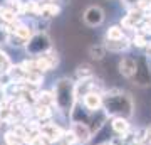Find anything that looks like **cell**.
I'll return each mask as SVG.
<instances>
[{
  "label": "cell",
  "mask_w": 151,
  "mask_h": 145,
  "mask_svg": "<svg viewBox=\"0 0 151 145\" xmlns=\"http://www.w3.org/2000/svg\"><path fill=\"white\" fill-rule=\"evenodd\" d=\"M54 100H55V106L59 108L62 113L72 115L76 105V83L69 78H60L54 83Z\"/></svg>",
  "instance_id": "1"
},
{
  "label": "cell",
  "mask_w": 151,
  "mask_h": 145,
  "mask_svg": "<svg viewBox=\"0 0 151 145\" xmlns=\"http://www.w3.org/2000/svg\"><path fill=\"white\" fill-rule=\"evenodd\" d=\"M104 111L106 115L111 117H123V118H129L133 115V98L128 93L123 91H111L104 96Z\"/></svg>",
  "instance_id": "2"
},
{
  "label": "cell",
  "mask_w": 151,
  "mask_h": 145,
  "mask_svg": "<svg viewBox=\"0 0 151 145\" xmlns=\"http://www.w3.org/2000/svg\"><path fill=\"white\" fill-rule=\"evenodd\" d=\"M25 51H27L29 56H34V58H40L44 54H47L49 51H52V41L49 37V34L44 32V31L35 32L29 39Z\"/></svg>",
  "instance_id": "3"
},
{
  "label": "cell",
  "mask_w": 151,
  "mask_h": 145,
  "mask_svg": "<svg viewBox=\"0 0 151 145\" xmlns=\"http://www.w3.org/2000/svg\"><path fill=\"white\" fill-rule=\"evenodd\" d=\"M145 20H146L145 12H141L139 9H129L128 14L121 19V27L128 29V31H136V29H139Z\"/></svg>",
  "instance_id": "4"
},
{
  "label": "cell",
  "mask_w": 151,
  "mask_h": 145,
  "mask_svg": "<svg viewBox=\"0 0 151 145\" xmlns=\"http://www.w3.org/2000/svg\"><path fill=\"white\" fill-rule=\"evenodd\" d=\"M104 10L99 5H89L82 14V20L87 27H99L104 22Z\"/></svg>",
  "instance_id": "5"
},
{
  "label": "cell",
  "mask_w": 151,
  "mask_h": 145,
  "mask_svg": "<svg viewBox=\"0 0 151 145\" xmlns=\"http://www.w3.org/2000/svg\"><path fill=\"white\" fill-rule=\"evenodd\" d=\"M134 83L139 86L151 85V69L145 58L138 59V69H136V74H134Z\"/></svg>",
  "instance_id": "6"
},
{
  "label": "cell",
  "mask_w": 151,
  "mask_h": 145,
  "mask_svg": "<svg viewBox=\"0 0 151 145\" xmlns=\"http://www.w3.org/2000/svg\"><path fill=\"white\" fill-rule=\"evenodd\" d=\"M82 105L87 111H99L104 106V96L99 91H91L82 98Z\"/></svg>",
  "instance_id": "7"
},
{
  "label": "cell",
  "mask_w": 151,
  "mask_h": 145,
  "mask_svg": "<svg viewBox=\"0 0 151 145\" xmlns=\"http://www.w3.org/2000/svg\"><path fill=\"white\" fill-rule=\"evenodd\" d=\"M39 130H40V135L49 142H60V138L65 135L62 128L57 127L55 123H44L39 127Z\"/></svg>",
  "instance_id": "8"
},
{
  "label": "cell",
  "mask_w": 151,
  "mask_h": 145,
  "mask_svg": "<svg viewBox=\"0 0 151 145\" xmlns=\"http://www.w3.org/2000/svg\"><path fill=\"white\" fill-rule=\"evenodd\" d=\"M70 132L74 133L76 140L79 144H87L92 137V130L87 123H82V122H72V128Z\"/></svg>",
  "instance_id": "9"
},
{
  "label": "cell",
  "mask_w": 151,
  "mask_h": 145,
  "mask_svg": "<svg viewBox=\"0 0 151 145\" xmlns=\"http://www.w3.org/2000/svg\"><path fill=\"white\" fill-rule=\"evenodd\" d=\"M118 68H119V73H121L124 78H134L136 69H138V59L126 56V58H123V59L119 61Z\"/></svg>",
  "instance_id": "10"
},
{
  "label": "cell",
  "mask_w": 151,
  "mask_h": 145,
  "mask_svg": "<svg viewBox=\"0 0 151 145\" xmlns=\"http://www.w3.org/2000/svg\"><path fill=\"white\" fill-rule=\"evenodd\" d=\"M60 5L59 4H54V2H40V7H39V14L37 15L40 19H54L60 14Z\"/></svg>",
  "instance_id": "11"
},
{
  "label": "cell",
  "mask_w": 151,
  "mask_h": 145,
  "mask_svg": "<svg viewBox=\"0 0 151 145\" xmlns=\"http://www.w3.org/2000/svg\"><path fill=\"white\" fill-rule=\"evenodd\" d=\"M131 41L129 37H124V39H119V41H106V49L111 51V52H123V51H128L131 46Z\"/></svg>",
  "instance_id": "12"
},
{
  "label": "cell",
  "mask_w": 151,
  "mask_h": 145,
  "mask_svg": "<svg viewBox=\"0 0 151 145\" xmlns=\"http://www.w3.org/2000/svg\"><path fill=\"white\" fill-rule=\"evenodd\" d=\"M111 127L121 137L129 132V122H128V118H123V117H114L113 122H111Z\"/></svg>",
  "instance_id": "13"
},
{
  "label": "cell",
  "mask_w": 151,
  "mask_h": 145,
  "mask_svg": "<svg viewBox=\"0 0 151 145\" xmlns=\"http://www.w3.org/2000/svg\"><path fill=\"white\" fill-rule=\"evenodd\" d=\"M12 32L15 34V36H19V37H22L24 41H27L34 36V31L32 27L27 26V24H22V22H19V24H15V26L12 27Z\"/></svg>",
  "instance_id": "14"
},
{
  "label": "cell",
  "mask_w": 151,
  "mask_h": 145,
  "mask_svg": "<svg viewBox=\"0 0 151 145\" xmlns=\"http://www.w3.org/2000/svg\"><path fill=\"white\" fill-rule=\"evenodd\" d=\"M124 29L121 26H111L106 31V41H119V39H124Z\"/></svg>",
  "instance_id": "15"
},
{
  "label": "cell",
  "mask_w": 151,
  "mask_h": 145,
  "mask_svg": "<svg viewBox=\"0 0 151 145\" xmlns=\"http://www.w3.org/2000/svg\"><path fill=\"white\" fill-rule=\"evenodd\" d=\"M106 46L104 44H92L91 47H89V56H91L92 59H96V61H101L106 56Z\"/></svg>",
  "instance_id": "16"
},
{
  "label": "cell",
  "mask_w": 151,
  "mask_h": 145,
  "mask_svg": "<svg viewBox=\"0 0 151 145\" xmlns=\"http://www.w3.org/2000/svg\"><path fill=\"white\" fill-rule=\"evenodd\" d=\"M4 39H5V42L9 44V46H12V47H25V46H27V41H24L22 37L15 36L14 32H7Z\"/></svg>",
  "instance_id": "17"
},
{
  "label": "cell",
  "mask_w": 151,
  "mask_h": 145,
  "mask_svg": "<svg viewBox=\"0 0 151 145\" xmlns=\"http://www.w3.org/2000/svg\"><path fill=\"white\" fill-rule=\"evenodd\" d=\"M12 68V61H10V56L0 49V74H7Z\"/></svg>",
  "instance_id": "18"
},
{
  "label": "cell",
  "mask_w": 151,
  "mask_h": 145,
  "mask_svg": "<svg viewBox=\"0 0 151 145\" xmlns=\"http://www.w3.org/2000/svg\"><path fill=\"white\" fill-rule=\"evenodd\" d=\"M76 78H77V81L91 79V78H94V74H92V69L89 68V66L82 64V66H79V68L76 69Z\"/></svg>",
  "instance_id": "19"
},
{
  "label": "cell",
  "mask_w": 151,
  "mask_h": 145,
  "mask_svg": "<svg viewBox=\"0 0 151 145\" xmlns=\"http://www.w3.org/2000/svg\"><path fill=\"white\" fill-rule=\"evenodd\" d=\"M37 101H39V105H45V106L55 105L54 93H50V91H40L37 95Z\"/></svg>",
  "instance_id": "20"
},
{
  "label": "cell",
  "mask_w": 151,
  "mask_h": 145,
  "mask_svg": "<svg viewBox=\"0 0 151 145\" xmlns=\"http://www.w3.org/2000/svg\"><path fill=\"white\" fill-rule=\"evenodd\" d=\"M131 41H133V44H134L136 47H148V44H150L148 36H145V34H141V32H136Z\"/></svg>",
  "instance_id": "21"
},
{
  "label": "cell",
  "mask_w": 151,
  "mask_h": 145,
  "mask_svg": "<svg viewBox=\"0 0 151 145\" xmlns=\"http://www.w3.org/2000/svg\"><path fill=\"white\" fill-rule=\"evenodd\" d=\"M12 115H14V110H12L9 105H0V122H10V118H12Z\"/></svg>",
  "instance_id": "22"
},
{
  "label": "cell",
  "mask_w": 151,
  "mask_h": 145,
  "mask_svg": "<svg viewBox=\"0 0 151 145\" xmlns=\"http://www.w3.org/2000/svg\"><path fill=\"white\" fill-rule=\"evenodd\" d=\"M50 106H45V105H37V108H35V117H37L39 120H45L50 117V110H49Z\"/></svg>",
  "instance_id": "23"
},
{
  "label": "cell",
  "mask_w": 151,
  "mask_h": 145,
  "mask_svg": "<svg viewBox=\"0 0 151 145\" xmlns=\"http://www.w3.org/2000/svg\"><path fill=\"white\" fill-rule=\"evenodd\" d=\"M139 2H141V0H123V4L128 7V9H138Z\"/></svg>",
  "instance_id": "24"
},
{
  "label": "cell",
  "mask_w": 151,
  "mask_h": 145,
  "mask_svg": "<svg viewBox=\"0 0 151 145\" xmlns=\"http://www.w3.org/2000/svg\"><path fill=\"white\" fill-rule=\"evenodd\" d=\"M49 144H50V142H49V140H45L42 135H40L37 140H34V142H32V145H49Z\"/></svg>",
  "instance_id": "25"
},
{
  "label": "cell",
  "mask_w": 151,
  "mask_h": 145,
  "mask_svg": "<svg viewBox=\"0 0 151 145\" xmlns=\"http://www.w3.org/2000/svg\"><path fill=\"white\" fill-rule=\"evenodd\" d=\"M7 91H5V88H2V86H0V105H4V103L7 101Z\"/></svg>",
  "instance_id": "26"
},
{
  "label": "cell",
  "mask_w": 151,
  "mask_h": 145,
  "mask_svg": "<svg viewBox=\"0 0 151 145\" xmlns=\"http://www.w3.org/2000/svg\"><path fill=\"white\" fill-rule=\"evenodd\" d=\"M145 140H146V144L151 145V127L145 132Z\"/></svg>",
  "instance_id": "27"
},
{
  "label": "cell",
  "mask_w": 151,
  "mask_h": 145,
  "mask_svg": "<svg viewBox=\"0 0 151 145\" xmlns=\"http://www.w3.org/2000/svg\"><path fill=\"white\" fill-rule=\"evenodd\" d=\"M7 4V0H0V7H4Z\"/></svg>",
  "instance_id": "28"
},
{
  "label": "cell",
  "mask_w": 151,
  "mask_h": 145,
  "mask_svg": "<svg viewBox=\"0 0 151 145\" xmlns=\"http://www.w3.org/2000/svg\"><path fill=\"white\" fill-rule=\"evenodd\" d=\"M99 145H114V144H111V142H103V144H99Z\"/></svg>",
  "instance_id": "29"
},
{
  "label": "cell",
  "mask_w": 151,
  "mask_h": 145,
  "mask_svg": "<svg viewBox=\"0 0 151 145\" xmlns=\"http://www.w3.org/2000/svg\"><path fill=\"white\" fill-rule=\"evenodd\" d=\"M60 2H64V4H67V2H69V0H60Z\"/></svg>",
  "instance_id": "30"
},
{
  "label": "cell",
  "mask_w": 151,
  "mask_h": 145,
  "mask_svg": "<svg viewBox=\"0 0 151 145\" xmlns=\"http://www.w3.org/2000/svg\"><path fill=\"white\" fill-rule=\"evenodd\" d=\"M42 2H54V0H42Z\"/></svg>",
  "instance_id": "31"
}]
</instances>
